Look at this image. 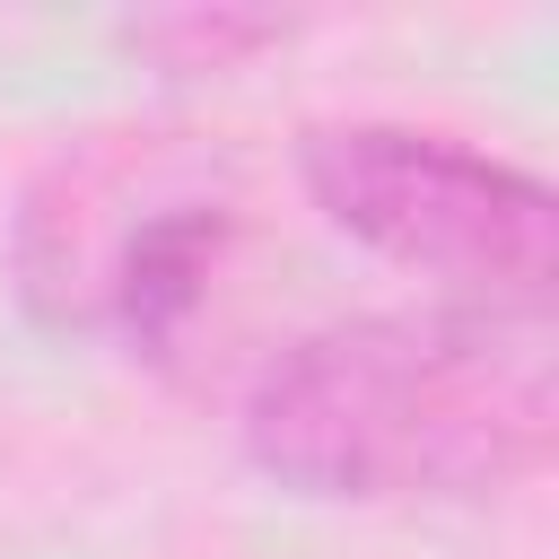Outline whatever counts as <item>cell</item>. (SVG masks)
<instances>
[{"label": "cell", "instance_id": "1", "mask_svg": "<svg viewBox=\"0 0 559 559\" xmlns=\"http://www.w3.org/2000/svg\"><path fill=\"white\" fill-rule=\"evenodd\" d=\"M245 454L332 507L498 498L550 463L559 341L542 306L341 314L245 384Z\"/></svg>", "mask_w": 559, "mask_h": 559}, {"label": "cell", "instance_id": "4", "mask_svg": "<svg viewBox=\"0 0 559 559\" xmlns=\"http://www.w3.org/2000/svg\"><path fill=\"white\" fill-rule=\"evenodd\" d=\"M280 35H288L280 17H148V26H140V44L166 52L175 70H227L236 52H262V44H280Z\"/></svg>", "mask_w": 559, "mask_h": 559}, {"label": "cell", "instance_id": "3", "mask_svg": "<svg viewBox=\"0 0 559 559\" xmlns=\"http://www.w3.org/2000/svg\"><path fill=\"white\" fill-rule=\"evenodd\" d=\"M306 201L367 253L472 288L489 306H542L559 271V201L542 175L411 122H314L297 140Z\"/></svg>", "mask_w": 559, "mask_h": 559}, {"label": "cell", "instance_id": "2", "mask_svg": "<svg viewBox=\"0 0 559 559\" xmlns=\"http://www.w3.org/2000/svg\"><path fill=\"white\" fill-rule=\"evenodd\" d=\"M245 236V201L201 148H105L61 157L17 218L26 306L61 332H114L122 349L175 358Z\"/></svg>", "mask_w": 559, "mask_h": 559}]
</instances>
